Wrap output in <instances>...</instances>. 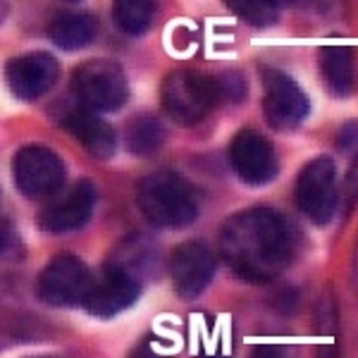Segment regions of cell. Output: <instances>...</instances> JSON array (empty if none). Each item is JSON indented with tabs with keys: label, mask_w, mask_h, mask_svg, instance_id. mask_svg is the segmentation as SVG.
I'll return each mask as SVG.
<instances>
[{
	"label": "cell",
	"mask_w": 358,
	"mask_h": 358,
	"mask_svg": "<svg viewBox=\"0 0 358 358\" xmlns=\"http://www.w3.org/2000/svg\"><path fill=\"white\" fill-rule=\"evenodd\" d=\"M317 69L325 89L334 98H349L356 91V53L349 45H322L317 53Z\"/></svg>",
	"instance_id": "9a60e30c"
},
{
	"label": "cell",
	"mask_w": 358,
	"mask_h": 358,
	"mask_svg": "<svg viewBox=\"0 0 358 358\" xmlns=\"http://www.w3.org/2000/svg\"><path fill=\"white\" fill-rule=\"evenodd\" d=\"M72 91L84 108L94 113H113L127 103L129 84L124 69L113 60H89L72 74Z\"/></svg>",
	"instance_id": "277c9868"
},
{
	"label": "cell",
	"mask_w": 358,
	"mask_h": 358,
	"mask_svg": "<svg viewBox=\"0 0 358 358\" xmlns=\"http://www.w3.org/2000/svg\"><path fill=\"white\" fill-rule=\"evenodd\" d=\"M220 98L217 77H208L194 69H175L163 79L160 86V103L167 117L177 124L192 127L206 117Z\"/></svg>",
	"instance_id": "3957f363"
},
{
	"label": "cell",
	"mask_w": 358,
	"mask_h": 358,
	"mask_svg": "<svg viewBox=\"0 0 358 358\" xmlns=\"http://www.w3.org/2000/svg\"><path fill=\"white\" fill-rule=\"evenodd\" d=\"M292 3L320 17H339L346 8V0H292Z\"/></svg>",
	"instance_id": "44dd1931"
},
{
	"label": "cell",
	"mask_w": 358,
	"mask_h": 358,
	"mask_svg": "<svg viewBox=\"0 0 358 358\" xmlns=\"http://www.w3.org/2000/svg\"><path fill=\"white\" fill-rule=\"evenodd\" d=\"M60 77V65L50 53L34 50V53L17 55L5 67V82L20 101H38L48 94Z\"/></svg>",
	"instance_id": "30bf717a"
},
{
	"label": "cell",
	"mask_w": 358,
	"mask_h": 358,
	"mask_svg": "<svg viewBox=\"0 0 358 358\" xmlns=\"http://www.w3.org/2000/svg\"><path fill=\"white\" fill-rule=\"evenodd\" d=\"M60 127L67 134L77 138L94 158L108 160L117 151V134H115V129L108 122H103L89 108H84V110H67L60 117Z\"/></svg>",
	"instance_id": "5bb4252c"
},
{
	"label": "cell",
	"mask_w": 358,
	"mask_h": 358,
	"mask_svg": "<svg viewBox=\"0 0 358 358\" xmlns=\"http://www.w3.org/2000/svg\"><path fill=\"white\" fill-rule=\"evenodd\" d=\"M263 79V115L270 127L280 131L296 129L299 124L308 117L310 103L303 89L299 86L289 74L280 72L275 67L261 69Z\"/></svg>",
	"instance_id": "ba28073f"
},
{
	"label": "cell",
	"mask_w": 358,
	"mask_h": 358,
	"mask_svg": "<svg viewBox=\"0 0 358 358\" xmlns=\"http://www.w3.org/2000/svg\"><path fill=\"white\" fill-rule=\"evenodd\" d=\"M94 287L89 268L72 253H60L38 275L36 294L48 306H84Z\"/></svg>",
	"instance_id": "8992f818"
},
{
	"label": "cell",
	"mask_w": 358,
	"mask_h": 358,
	"mask_svg": "<svg viewBox=\"0 0 358 358\" xmlns=\"http://www.w3.org/2000/svg\"><path fill=\"white\" fill-rule=\"evenodd\" d=\"M229 165L241 182L261 187L277 175V153L273 143L256 129H241L229 143Z\"/></svg>",
	"instance_id": "8fae6325"
},
{
	"label": "cell",
	"mask_w": 358,
	"mask_h": 358,
	"mask_svg": "<svg viewBox=\"0 0 358 358\" xmlns=\"http://www.w3.org/2000/svg\"><path fill=\"white\" fill-rule=\"evenodd\" d=\"M220 253L241 280L265 285L289 268L296 253V234L282 213L248 208L222 227Z\"/></svg>",
	"instance_id": "6da1fadb"
},
{
	"label": "cell",
	"mask_w": 358,
	"mask_h": 358,
	"mask_svg": "<svg viewBox=\"0 0 358 358\" xmlns=\"http://www.w3.org/2000/svg\"><path fill=\"white\" fill-rule=\"evenodd\" d=\"M248 358H296L289 346H280V344H265V346H256L253 354Z\"/></svg>",
	"instance_id": "cb8c5ba5"
},
{
	"label": "cell",
	"mask_w": 358,
	"mask_h": 358,
	"mask_svg": "<svg viewBox=\"0 0 358 358\" xmlns=\"http://www.w3.org/2000/svg\"><path fill=\"white\" fill-rule=\"evenodd\" d=\"M215 275V256L201 241H187L170 256L172 287L182 299L201 296Z\"/></svg>",
	"instance_id": "7c38bea8"
},
{
	"label": "cell",
	"mask_w": 358,
	"mask_h": 358,
	"mask_svg": "<svg viewBox=\"0 0 358 358\" xmlns=\"http://www.w3.org/2000/svg\"><path fill=\"white\" fill-rule=\"evenodd\" d=\"M138 294H141V277L113 261L103 270L98 282H94L84 308L96 317H113L136 303Z\"/></svg>",
	"instance_id": "9c48e42d"
},
{
	"label": "cell",
	"mask_w": 358,
	"mask_h": 358,
	"mask_svg": "<svg viewBox=\"0 0 358 358\" xmlns=\"http://www.w3.org/2000/svg\"><path fill=\"white\" fill-rule=\"evenodd\" d=\"M67 3H79V0H67Z\"/></svg>",
	"instance_id": "4316f807"
},
{
	"label": "cell",
	"mask_w": 358,
	"mask_h": 358,
	"mask_svg": "<svg viewBox=\"0 0 358 358\" xmlns=\"http://www.w3.org/2000/svg\"><path fill=\"white\" fill-rule=\"evenodd\" d=\"M98 36V20L89 13H62L48 24V38L62 50H79Z\"/></svg>",
	"instance_id": "2e32d148"
},
{
	"label": "cell",
	"mask_w": 358,
	"mask_h": 358,
	"mask_svg": "<svg viewBox=\"0 0 358 358\" xmlns=\"http://www.w3.org/2000/svg\"><path fill=\"white\" fill-rule=\"evenodd\" d=\"M98 192L91 182H79L65 196L48 203L38 213V229L48 234H67L82 229L94 215Z\"/></svg>",
	"instance_id": "4fadbf2b"
},
{
	"label": "cell",
	"mask_w": 358,
	"mask_h": 358,
	"mask_svg": "<svg viewBox=\"0 0 358 358\" xmlns=\"http://www.w3.org/2000/svg\"><path fill=\"white\" fill-rule=\"evenodd\" d=\"M294 199H296L299 210L313 224H327L332 220L339 203V194L337 170L330 158L320 155L308 165H303V170L296 177Z\"/></svg>",
	"instance_id": "5b68a950"
},
{
	"label": "cell",
	"mask_w": 358,
	"mask_h": 358,
	"mask_svg": "<svg viewBox=\"0 0 358 358\" xmlns=\"http://www.w3.org/2000/svg\"><path fill=\"white\" fill-rule=\"evenodd\" d=\"M354 287L358 292V241H356V251H354Z\"/></svg>",
	"instance_id": "484cf974"
},
{
	"label": "cell",
	"mask_w": 358,
	"mask_h": 358,
	"mask_svg": "<svg viewBox=\"0 0 358 358\" xmlns=\"http://www.w3.org/2000/svg\"><path fill=\"white\" fill-rule=\"evenodd\" d=\"M317 320H320V334H325L327 342L317 349V358H339V349L334 344V332H337V313H334L332 299L325 296L322 306L317 310Z\"/></svg>",
	"instance_id": "ffe728a7"
},
{
	"label": "cell",
	"mask_w": 358,
	"mask_h": 358,
	"mask_svg": "<svg viewBox=\"0 0 358 358\" xmlns=\"http://www.w3.org/2000/svg\"><path fill=\"white\" fill-rule=\"evenodd\" d=\"M165 141V127L155 115H136L134 120H129L124 131V143L129 148V153L134 155H151L163 146Z\"/></svg>",
	"instance_id": "e0dca14e"
},
{
	"label": "cell",
	"mask_w": 358,
	"mask_h": 358,
	"mask_svg": "<svg viewBox=\"0 0 358 358\" xmlns=\"http://www.w3.org/2000/svg\"><path fill=\"white\" fill-rule=\"evenodd\" d=\"M217 86H220V98H232V103L241 101L246 94V82L239 72H227L217 77Z\"/></svg>",
	"instance_id": "7402d4cb"
},
{
	"label": "cell",
	"mask_w": 358,
	"mask_h": 358,
	"mask_svg": "<svg viewBox=\"0 0 358 358\" xmlns=\"http://www.w3.org/2000/svg\"><path fill=\"white\" fill-rule=\"evenodd\" d=\"M158 0H113V22L127 36H138L151 27Z\"/></svg>",
	"instance_id": "ac0fdd59"
},
{
	"label": "cell",
	"mask_w": 358,
	"mask_h": 358,
	"mask_svg": "<svg viewBox=\"0 0 358 358\" xmlns=\"http://www.w3.org/2000/svg\"><path fill=\"white\" fill-rule=\"evenodd\" d=\"M129 358H163L160 351H155V346L151 342H141L138 346H134Z\"/></svg>",
	"instance_id": "d4e9b609"
},
{
	"label": "cell",
	"mask_w": 358,
	"mask_h": 358,
	"mask_svg": "<svg viewBox=\"0 0 358 358\" xmlns=\"http://www.w3.org/2000/svg\"><path fill=\"white\" fill-rule=\"evenodd\" d=\"M342 199H344V215H351V210H354L358 203V155L354 163H351L349 172H346Z\"/></svg>",
	"instance_id": "603a6c76"
},
{
	"label": "cell",
	"mask_w": 358,
	"mask_h": 358,
	"mask_svg": "<svg viewBox=\"0 0 358 358\" xmlns=\"http://www.w3.org/2000/svg\"><path fill=\"white\" fill-rule=\"evenodd\" d=\"M13 179L27 199H48L65 184V163L45 146H24L15 153Z\"/></svg>",
	"instance_id": "52a82bcc"
},
{
	"label": "cell",
	"mask_w": 358,
	"mask_h": 358,
	"mask_svg": "<svg viewBox=\"0 0 358 358\" xmlns=\"http://www.w3.org/2000/svg\"><path fill=\"white\" fill-rule=\"evenodd\" d=\"M136 203L153 224L182 229L199 217V199L194 187L177 172H153L138 184Z\"/></svg>",
	"instance_id": "7a4b0ae2"
},
{
	"label": "cell",
	"mask_w": 358,
	"mask_h": 358,
	"mask_svg": "<svg viewBox=\"0 0 358 358\" xmlns=\"http://www.w3.org/2000/svg\"><path fill=\"white\" fill-rule=\"evenodd\" d=\"M232 13L246 24L265 29L280 20V0H224Z\"/></svg>",
	"instance_id": "d6986e66"
}]
</instances>
